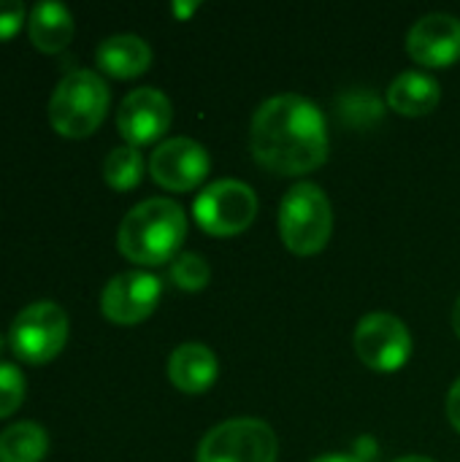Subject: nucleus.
<instances>
[{
  "instance_id": "nucleus-6",
  "label": "nucleus",
  "mask_w": 460,
  "mask_h": 462,
  "mask_svg": "<svg viewBox=\"0 0 460 462\" xmlns=\"http://www.w3.org/2000/svg\"><path fill=\"white\" fill-rule=\"evenodd\" d=\"M68 341V314L54 300H35L24 306L8 330V346L30 365L54 360Z\"/></svg>"
},
{
  "instance_id": "nucleus-14",
  "label": "nucleus",
  "mask_w": 460,
  "mask_h": 462,
  "mask_svg": "<svg viewBox=\"0 0 460 462\" xmlns=\"http://www.w3.org/2000/svg\"><path fill=\"white\" fill-rule=\"evenodd\" d=\"M95 62L108 76L130 79V76H138V73H144L149 68L152 49H149V43L141 35L117 32V35H108V38H103L98 43Z\"/></svg>"
},
{
  "instance_id": "nucleus-5",
  "label": "nucleus",
  "mask_w": 460,
  "mask_h": 462,
  "mask_svg": "<svg viewBox=\"0 0 460 462\" xmlns=\"http://www.w3.org/2000/svg\"><path fill=\"white\" fill-rule=\"evenodd\" d=\"M279 441L268 422L236 417L214 425L198 444L195 462H277Z\"/></svg>"
},
{
  "instance_id": "nucleus-22",
  "label": "nucleus",
  "mask_w": 460,
  "mask_h": 462,
  "mask_svg": "<svg viewBox=\"0 0 460 462\" xmlns=\"http://www.w3.org/2000/svg\"><path fill=\"white\" fill-rule=\"evenodd\" d=\"M24 22V5L19 0H0V41L11 38Z\"/></svg>"
},
{
  "instance_id": "nucleus-13",
  "label": "nucleus",
  "mask_w": 460,
  "mask_h": 462,
  "mask_svg": "<svg viewBox=\"0 0 460 462\" xmlns=\"http://www.w3.org/2000/svg\"><path fill=\"white\" fill-rule=\"evenodd\" d=\"M217 374H220L217 355L206 344H198V341L179 344L168 357V376L174 387L182 393L195 395V393L209 390L217 382Z\"/></svg>"
},
{
  "instance_id": "nucleus-12",
  "label": "nucleus",
  "mask_w": 460,
  "mask_h": 462,
  "mask_svg": "<svg viewBox=\"0 0 460 462\" xmlns=\"http://www.w3.org/2000/svg\"><path fill=\"white\" fill-rule=\"evenodd\" d=\"M407 51L428 68L453 65L460 57V19L445 11L420 16L407 32Z\"/></svg>"
},
{
  "instance_id": "nucleus-11",
  "label": "nucleus",
  "mask_w": 460,
  "mask_h": 462,
  "mask_svg": "<svg viewBox=\"0 0 460 462\" xmlns=\"http://www.w3.org/2000/svg\"><path fill=\"white\" fill-rule=\"evenodd\" d=\"M171 119L174 106L157 87H138L127 92L117 108V130L130 146L152 143L171 127Z\"/></svg>"
},
{
  "instance_id": "nucleus-20",
  "label": "nucleus",
  "mask_w": 460,
  "mask_h": 462,
  "mask_svg": "<svg viewBox=\"0 0 460 462\" xmlns=\"http://www.w3.org/2000/svg\"><path fill=\"white\" fill-rule=\"evenodd\" d=\"M209 276H211V268H209L206 257L198 252H182V254H176V260L171 265L174 284L187 290V292L203 290L209 284Z\"/></svg>"
},
{
  "instance_id": "nucleus-10",
  "label": "nucleus",
  "mask_w": 460,
  "mask_h": 462,
  "mask_svg": "<svg viewBox=\"0 0 460 462\" xmlns=\"http://www.w3.org/2000/svg\"><path fill=\"white\" fill-rule=\"evenodd\" d=\"M209 165L211 160L206 146L187 135H176L157 143L149 157L152 179L174 192H187L198 187V181H203V176L209 173Z\"/></svg>"
},
{
  "instance_id": "nucleus-9",
  "label": "nucleus",
  "mask_w": 460,
  "mask_h": 462,
  "mask_svg": "<svg viewBox=\"0 0 460 462\" xmlns=\"http://www.w3.org/2000/svg\"><path fill=\"white\" fill-rule=\"evenodd\" d=\"M163 295V282L149 271H125L106 282L100 311L114 325H136L146 319Z\"/></svg>"
},
{
  "instance_id": "nucleus-4",
  "label": "nucleus",
  "mask_w": 460,
  "mask_h": 462,
  "mask_svg": "<svg viewBox=\"0 0 460 462\" xmlns=\"http://www.w3.org/2000/svg\"><path fill=\"white\" fill-rule=\"evenodd\" d=\"M333 230V208L325 189L314 181L293 184L279 203V233L290 252H320Z\"/></svg>"
},
{
  "instance_id": "nucleus-16",
  "label": "nucleus",
  "mask_w": 460,
  "mask_h": 462,
  "mask_svg": "<svg viewBox=\"0 0 460 462\" xmlns=\"http://www.w3.org/2000/svg\"><path fill=\"white\" fill-rule=\"evenodd\" d=\"M73 30H76V24H73L70 11L54 0L35 3L27 16V35H30L33 46L46 54L62 51L70 43Z\"/></svg>"
},
{
  "instance_id": "nucleus-17",
  "label": "nucleus",
  "mask_w": 460,
  "mask_h": 462,
  "mask_svg": "<svg viewBox=\"0 0 460 462\" xmlns=\"http://www.w3.org/2000/svg\"><path fill=\"white\" fill-rule=\"evenodd\" d=\"M49 452V436L35 422H14L0 433V462H41Z\"/></svg>"
},
{
  "instance_id": "nucleus-21",
  "label": "nucleus",
  "mask_w": 460,
  "mask_h": 462,
  "mask_svg": "<svg viewBox=\"0 0 460 462\" xmlns=\"http://www.w3.org/2000/svg\"><path fill=\"white\" fill-rule=\"evenodd\" d=\"M24 376L11 363H0V420L11 417L24 401Z\"/></svg>"
},
{
  "instance_id": "nucleus-8",
  "label": "nucleus",
  "mask_w": 460,
  "mask_h": 462,
  "mask_svg": "<svg viewBox=\"0 0 460 462\" xmlns=\"http://www.w3.org/2000/svg\"><path fill=\"white\" fill-rule=\"evenodd\" d=\"M358 357L374 371H399L412 355V333L396 314L371 311L366 314L352 336Z\"/></svg>"
},
{
  "instance_id": "nucleus-3",
  "label": "nucleus",
  "mask_w": 460,
  "mask_h": 462,
  "mask_svg": "<svg viewBox=\"0 0 460 462\" xmlns=\"http://www.w3.org/2000/svg\"><path fill=\"white\" fill-rule=\"evenodd\" d=\"M108 100V84L100 73L89 68L68 70L49 97V122L65 138H87L100 127Z\"/></svg>"
},
{
  "instance_id": "nucleus-18",
  "label": "nucleus",
  "mask_w": 460,
  "mask_h": 462,
  "mask_svg": "<svg viewBox=\"0 0 460 462\" xmlns=\"http://www.w3.org/2000/svg\"><path fill=\"white\" fill-rule=\"evenodd\" d=\"M144 173V157L138 146H117L106 154L103 160V179L114 189H133L141 181Z\"/></svg>"
},
{
  "instance_id": "nucleus-15",
  "label": "nucleus",
  "mask_w": 460,
  "mask_h": 462,
  "mask_svg": "<svg viewBox=\"0 0 460 462\" xmlns=\"http://www.w3.org/2000/svg\"><path fill=\"white\" fill-rule=\"evenodd\" d=\"M388 106L407 116H423L431 114L439 106L442 87L439 81L426 70H404L388 84Z\"/></svg>"
},
{
  "instance_id": "nucleus-26",
  "label": "nucleus",
  "mask_w": 460,
  "mask_h": 462,
  "mask_svg": "<svg viewBox=\"0 0 460 462\" xmlns=\"http://www.w3.org/2000/svg\"><path fill=\"white\" fill-rule=\"evenodd\" d=\"M393 462H437L431 460V457H426V455H404V457H399V460Z\"/></svg>"
},
{
  "instance_id": "nucleus-2",
  "label": "nucleus",
  "mask_w": 460,
  "mask_h": 462,
  "mask_svg": "<svg viewBox=\"0 0 460 462\" xmlns=\"http://www.w3.org/2000/svg\"><path fill=\"white\" fill-rule=\"evenodd\" d=\"M184 236V208L171 198H146L125 214L117 233V246L138 265H160L179 252Z\"/></svg>"
},
{
  "instance_id": "nucleus-1",
  "label": "nucleus",
  "mask_w": 460,
  "mask_h": 462,
  "mask_svg": "<svg viewBox=\"0 0 460 462\" xmlns=\"http://www.w3.org/2000/svg\"><path fill=\"white\" fill-rule=\"evenodd\" d=\"M249 146L260 165L274 173L301 176L328 157V130L320 106L285 92L263 100L249 125Z\"/></svg>"
},
{
  "instance_id": "nucleus-25",
  "label": "nucleus",
  "mask_w": 460,
  "mask_h": 462,
  "mask_svg": "<svg viewBox=\"0 0 460 462\" xmlns=\"http://www.w3.org/2000/svg\"><path fill=\"white\" fill-rule=\"evenodd\" d=\"M192 8H198V3H174V14L176 16H187Z\"/></svg>"
},
{
  "instance_id": "nucleus-23",
  "label": "nucleus",
  "mask_w": 460,
  "mask_h": 462,
  "mask_svg": "<svg viewBox=\"0 0 460 462\" xmlns=\"http://www.w3.org/2000/svg\"><path fill=\"white\" fill-rule=\"evenodd\" d=\"M447 414H450V422L455 425V430L460 433V376L453 382V387H450V395H447Z\"/></svg>"
},
{
  "instance_id": "nucleus-7",
  "label": "nucleus",
  "mask_w": 460,
  "mask_h": 462,
  "mask_svg": "<svg viewBox=\"0 0 460 462\" xmlns=\"http://www.w3.org/2000/svg\"><path fill=\"white\" fill-rule=\"evenodd\" d=\"M195 222L211 236H236L252 225L258 214V195L239 179H217L201 189L192 203Z\"/></svg>"
},
{
  "instance_id": "nucleus-27",
  "label": "nucleus",
  "mask_w": 460,
  "mask_h": 462,
  "mask_svg": "<svg viewBox=\"0 0 460 462\" xmlns=\"http://www.w3.org/2000/svg\"><path fill=\"white\" fill-rule=\"evenodd\" d=\"M453 328H455V333H458L460 338V295L458 300H455V306H453Z\"/></svg>"
},
{
  "instance_id": "nucleus-24",
  "label": "nucleus",
  "mask_w": 460,
  "mask_h": 462,
  "mask_svg": "<svg viewBox=\"0 0 460 462\" xmlns=\"http://www.w3.org/2000/svg\"><path fill=\"white\" fill-rule=\"evenodd\" d=\"M312 462H366V460H361L358 455H347V452H331V455H320V457H314Z\"/></svg>"
},
{
  "instance_id": "nucleus-19",
  "label": "nucleus",
  "mask_w": 460,
  "mask_h": 462,
  "mask_svg": "<svg viewBox=\"0 0 460 462\" xmlns=\"http://www.w3.org/2000/svg\"><path fill=\"white\" fill-rule=\"evenodd\" d=\"M339 111H342L344 122H352L358 127H366V125H377L380 122V116H382V100L377 97V92L352 89V92H344L342 95Z\"/></svg>"
},
{
  "instance_id": "nucleus-28",
  "label": "nucleus",
  "mask_w": 460,
  "mask_h": 462,
  "mask_svg": "<svg viewBox=\"0 0 460 462\" xmlns=\"http://www.w3.org/2000/svg\"><path fill=\"white\" fill-rule=\"evenodd\" d=\"M3 346H5V344H3V338H0V352H3Z\"/></svg>"
}]
</instances>
